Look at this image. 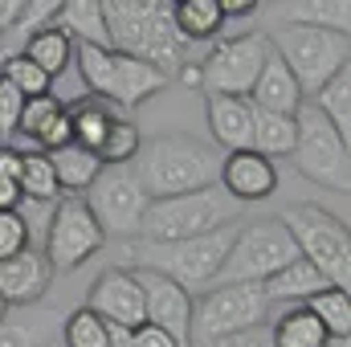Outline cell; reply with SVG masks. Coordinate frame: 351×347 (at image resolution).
I'll return each mask as SVG.
<instances>
[{
	"label": "cell",
	"instance_id": "obj_36",
	"mask_svg": "<svg viewBox=\"0 0 351 347\" xmlns=\"http://www.w3.org/2000/svg\"><path fill=\"white\" fill-rule=\"evenodd\" d=\"M29 221H25V213H0V261L12 258V254H21V250H29Z\"/></svg>",
	"mask_w": 351,
	"mask_h": 347
},
{
	"label": "cell",
	"instance_id": "obj_6",
	"mask_svg": "<svg viewBox=\"0 0 351 347\" xmlns=\"http://www.w3.org/2000/svg\"><path fill=\"white\" fill-rule=\"evenodd\" d=\"M233 237H237V229L225 225L217 233L188 237V241H164V246L160 241H139V246H131V261H135V270L164 274V278H172L176 286L188 290V286H204V282L217 278V270H221V261L229 254Z\"/></svg>",
	"mask_w": 351,
	"mask_h": 347
},
{
	"label": "cell",
	"instance_id": "obj_17",
	"mask_svg": "<svg viewBox=\"0 0 351 347\" xmlns=\"http://www.w3.org/2000/svg\"><path fill=\"white\" fill-rule=\"evenodd\" d=\"M53 282V265L41 254V246H29L21 254L0 261V298L4 307H29L37 302Z\"/></svg>",
	"mask_w": 351,
	"mask_h": 347
},
{
	"label": "cell",
	"instance_id": "obj_4",
	"mask_svg": "<svg viewBox=\"0 0 351 347\" xmlns=\"http://www.w3.org/2000/svg\"><path fill=\"white\" fill-rule=\"evenodd\" d=\"M269 49L282 58L290 78L298 82L302 98L319 94L339 70L351 66V41L331 29H306V25H278L269 33Z\"/></svg>",
	"mask_w": 351,
	"mask_h": 347
},
{
	"label": "cell",
	"instance_id": "obj_31",
	"mask_svg": "<svg viewBox=\"0 0 351 347\" xmlns=\"http://www.w3.org/2000/svg\"><path fill=\"white\" fill-rule=\"evenodd\" d=\"M16 184H21V196H25V200H37V204H49V200L62 196L58 176L49 168V156H45V152H25V156H21V176H16Z\"/></svg>",
	"mask_w": 351,
	"mask_h": 347
},
{
	"label": "cell",
	"instance_id": "obj_33",
	"mask_svg": "<svg viewBox=\"0 0 351 347\" xmlns=\"http://www.w3.org/2000/svg\"><path fill=\"white\" fill-rule=\"evenodd\" d=\"M66 115V106L53 98V94H41V98H25V110H21V123H16V135L29 139L33 147L41 143V135Z\"/></svg>",
	"mask_w": 351,
	"mask_h": 347
},
{
	"label": "cell",
	"instance_id": "obj_30",
	"mask_svg": "<svg viewBox=\"0 0 351 347\" xmlns=\"http://www.w3.org/2000/svg\"><path fill=\"white\" fill-rule=\"evenodd\" d=\"M250 152H258L265 160L290 156V152H294V119H290V115L254 110V143H250Z\"/></svg>",
	"mask_w": 351,
	"mask_h": 347
},
{
	"label": "cell",
	"instance_id": "obj_8",
	"mask_svg": "<svg viewBox=\"0 0 351 347\" xmlns=\"http://www.w3.org/2000/svg\"><path fill=\"white\" fill-rule=\"evenodd\" d=\"M351 143H343L335 135V127L311 106L302 102L298 115H294V168L298 176H306L311 184L319 188H331V192H351Z\"/></svg>",
	"mask_w": 351,
	"mask_h": 347
},
{
	"label": "cell",
	"instance_id": "obj_32",
	"mask_svg": "<svg viewBox=\"0 0 351 347\" xmlns=\"http://www.w3.org/2000/svg\"><path fill=\"white\" fill-rule=\"evenodd\" d=\"M139 147H143L139 127L119 115V119L106 127V139H102V147H98V160H102V168H127V164L139 156Z\"/></svg>",
	"mask_w": 351,
	"mask_h": 347
},
{
	"label": "cell",
	"instance_id": "obj_39",
	"mask_svg": "<svg viewBox=\"0 0 351 347\" xmlns=\"http://www.w3.org/2000/svg\"><path fill=\"white\" fill-rule=\"evenodd\" d=\"M200 347H274V339H269V323H262L254 331H241V335H229V339H213V344H200Z\"/></svg>",
	"mask_w": 351,
	"mask_h": 347
},
{
	"label": "cell",
	"instance_id": "obj_9",
	"mask_svg": "<svg viewBox=\"0 0 351 347\" xmlns=\"http://www.w3.org/2000/svg\"><path fill=\"white\" fill-rule=\"evenodd\" d=\"M265 315H269V302H265L258 282L213 286L200 302H192L188 339H192V347L213 344V339H229V335H241V331L262 327Z\"/></svg>",
	"mask_w": 351,
	"mask_h": 347
},
{
	"label": "cell",
	"instance_id": "obj_47",
	"mask_svg": "<svg viewBox=\"0 0 351 347\" xmlns=\"http://www.w3.org/2000/svg\"><path fill=\"white\" fill-rule=\"evenodd\" d=\"M4 315H8V307H4V298H0V323H4Z\"/></svg>",
	"mask_w": 351,
	"mask_h": 347
},
{
	"label": "cell",
	"instance_id": "obj_12",
	"mask_svg": "<svg viewBox=\"0 0 351 347\" xmlns=\"http://www.w3.org/2000/svg\"><path fill=\"white\" fill-rule=\"evenodd\" d=\"M82 204L90 208V217L98 221L102 233L131 237V233H139V221L152 200L143 196V188L135 184V176L127 168H102L98 180L82 192Z\"/></svg>",
	"mask_w": 351,
	"mask_h": 347
},
{
	"label": "cell",
	"instance_id": "obj_46",
	"mask_svg": "<svg viewBox=\"0 0 351 347\" xmlns=\"http://www.w3.org/2000/svg\"><path fill=\"white\" fill-rule=\"evenodd\" d=\"M323 347H351V344H348V339H327Z\"/></svg>",
	"mask_w": 351,
	"mask_h": 347
},
{
	"label": "cell",
	"instance_id": "obj_19",
	"mask_svg": "<svg viewBox=\"0 0 351 347\" xmlns=\"http://www.w3.org/2000/svg\"><path fill=\"white\" fill-rule=\"evenodd\" d=\"M250 102H254V110H265V115H298V106H302V90L298 82L290 78V70L282 66V58L269 49V58L262 62V74H258V82L250 90Z\"/></svg>",
	"mask_w": 351,
	"mask_h": 347
},
{
	"label": "cell",
	"instance_id": "obj_22",
	"mask_svg": "<svg viewBox=\"0 0 351 347\" xmlns=\"http://www.w3.org/2000/svg\"><path fill=\"white\" fill-rule=\"evenodd\" d=\"M25 58H29V62L53 82L58 74L70 70V62H74V41H70L58 25H45V29L29 33V41H25Z\"/></svg>",
	"mask_w": 351,
	"mask_h": 347
},
{
	"label": "cell",
	"instance_id": "obj_20",
	"mask_svg": "<svg viewBox=\"0 0 351 347\" xmlns=\"http://www.w3.org/2000/svg\"><path fill=\"white\" fill-rule=\"evenodd\" d=\"M331 282L311 265V261H302V258H294L290 265H282L278 274H269L262 282V294H265V302H306L311 294H319V290H327Z\"/></svg>",
	"mask_w": 351,
	"mask_h": 347
},
{
	"label": "cell",
	"instance_id": "obj_34",
	"mask_svg": "<svg viewBox=\"0 0 351 347\" xmlns=\"http://www.w3.org/2000/svg\"><path fill=\"white\" fill-rule=\"evenodd\" d=\"M0 82H8L12 90H21L25 98H41V94H53V82L25 58V53H8L0 62Z\"/></svg>",
	"mask_w": 351,
	"mask_h": 347
},
{
	"label": "cell",
	"instance_id": "obj_10",
	"mask_svg": "<svg viewBox=\"0 0 351 347\" xmlns=\"http://www.w3.org/2000/svg\"><path fill=\"white\" fill-rule=\"evenodd\" d=\"M294 258H298V250H294L290 233L282 229V221H258L250 229H237L213 286H233V282H258L262 286L269 274H278Z\"/></svg>",
	"mask_w": 351,
	"mask_h": 347
},
{
	"label": "cell",
	"instance_id": "obj_2",
	"mask_svg": "<svg viewBox=\"0 0 351 347\" xmlns=\"http://www.w3.org/2000/svg\"><path fill=\"white\" fill-rule=\"evenodd\" d=\"M106 37L114 53L139 58L172 78L184 62V41L172 25L168 0H106L102 4Z\"/></svg>",
	"mask_w": 351,
	"mask_h": 347
},
{
	"label": "cell",
	"instance_id": "obj_43",
	"mask_svg": "<svg viewBox=\"0 0 351 347\" xmlns=\"http://www.w3.org/2000/svg\"><path fill=\"white\" fill-rule=\"evenodd\" d=\"M21 8H25L21 0H0V37L21 25Z\"/></svg>",
	"mask_w": 351,
	"mask_h": 347
},
{
	"label": "cell",
	"instance_id": "obj_14",
	"mask_svg": "<svg viewBox=\"0 0 351 347\" xmlns=\"http://www.w3.org/2000/svg\"><path fill=\"white\" fill-rule=\"evenodd\" d=\"M139 290H143V319L152 327H160L164 335H172L176 347H192L188 327H192V294L184 286H176L172 278L152 274V270H131Z\"/></svg>",
	"mask_w": 351,
	"mask_h": 347
},
{
	"label": "cell",
	"instance_id": "obj_11",
	"mask_svg": "<svg viewBox=\"0 0 351 347\" xmlns=\"http://www.w3.org/2000/svg\"><path fill=\"white\" fill-rule=\"evenodd\" d=\"M269 58V37L265 33H241L225 37L213 45V53L200 62V86L208 94H233L250 98V90L262 74V62Z\"/></svg>",
	"mask_w": 351,
	"mask_h": 347
},
{
	"label": "cell",
	"instance_id": "obj_42",
	"mask_svg": "<svg viewBox=\"0 0 351 347\" xmlns=\"http://www.w3.org/2000/svg\"><path fill=\"white\" fill-rule=\"evenodd\" d=\"M25 196H21V184L12 180H0V213H21Z\"/></svg>",
	"mask_w": 351,
	"mask_h": 347
},
{
	"label": "cell",
	"instance_id": "obj_45",
	"mask_svg": "<svg viewBox=\"0 0 351 347\" xmlns=\"http://www.w3.org/2000/svg\"><path fill=\"white\" fill-rule=\"evenodd\" d=\"M180 82H184V86H200V66H196V62H180Z\"/></svg>",
	"mask_w": 351,
	"mask_h": 347
},
{
	"label": "cell",
	"instance_id": "obj_44",
	"mask_svg": "<svg viewBox=\"0 0 351 347\" xmlns=\"http://www.w3.org/2000/svg\"><path fill=\"white\" fill-rule=\"evenodd\" d=\"M221 4V16L225 21H233V16H250V12H258V0H217Z\"/></svg>",
	"mask_w": 351,
	"mask_h": 347
},
{
	"label": "cell",
	"instance_id": "obj_24",
	"mask_svg": "<svg viewBox=\"0 0 351 347\" xmlns=\"http://www.w3.org/2000/svg\"><path fill=\"white\" fill-rule=\"evenodd\" d=\"M66 115H70L74 147H82V152H90V156H98V147H102V139H106V127L119 119V115H114V106H110V102H102V98L74 102V106H66Z\"/></svg>",
	"mask_w": 351,
	"mask_h": 347
},
{
	"label": "cell",
	"instance_id": "obj_15",
	"mask_svg": "<svg viewBox=\"0 0 351 347\" xmlns=\"http://www.w3.org/2000/svg\"><path fill=\"white\" fill-rule=\"evenodd\" d=\"M86 307L106 323V327L131 331V327H143V323H147V319H143V290H139L135 274L123 270V265H110V270H102V274L94 278Z\"/></svg>",
	"mask_w": 351,
	"mask_h": 347
},
{
	"label": "cell",
	"instance_id": "obj_27",
	"mask_svg": "<svg viewBox=\"0 0 351 347\" xmlns=\"http://www.w3.org/2000/svg\"><path fill=\"white\" fill-rule=\"evenodd\" d=\"M269 339H274V347H323L327 344V331H323L319 319L298 302V307L282 311V315L269 323Z\"/></svg>",
	"mask_w": 351,
	"mask_h": 347
},
{
	"label": "cell",
	"instance_id": "obj_35",
	"mask_svg": "<svg viewBox=\"0 0 351 347\" xmlns=\"http://www.w3.org/2000/svg\"><path fill=\"white\" fill-rule=\"evenodd\" d=\"M62 339H66V347H110V327H106L90 307H78V311L66 319Z\"/></svg>",
	"mask_w": 351,
	"mask_h": 347
},
{
	"label": "cell",
	"instance_id": "obj_23",
	"mask_svg": "<svg viewBox=\"0 0 351 347\" xmlns=\"http://www.w3.org/2000/svg\"><path fill=\"white\" fill-rule=\"evenodd\" d=\"M286 25H306V29H331V33H351V4L348 0H294L278 8Z\"/></svg>",
	"mask_w": 351,
	"mask_h": 347
},
{
	"label": "cell",
	"instance_id": "obj_41",
	"mask_svg": "<svg viewBox=\"0 0 351 347\" xmlns=\"http://www.w3.org/2000/svg\"><path fill=\"white\" fill-rule=\"evenodd\" d=\"M21 156H25L21 147H8V143L0 147V180H12V184H16V176H21Z\"/></svg>",
	"mask_w": 351,
	"mask_h": 347
},
{
	"label": "cell",
	"instance_id": "obj_13",
	"mask_svg": "<svg viewBox=\"0 0 351 347\" xmlns=\"http://www.w3.org/2000/svg\"><path fill=\"white\" fill-rule=\"evenodd\" d=\"M106 233L98 229V221L90 217V208L82 204V196H62L53 217H49V233H45V258L58 270H78L82 261H90L102 250Z\"/></svg>",
	"mask_w": 351,
	"mask_h": 347
},
{
	"label": "cell",
	"instance_id": "obj_7",
	"mask_svg": "<svg viewBox=\"0 0 351 347\" xmlns=\"http://www.w3.org/2000/svg\"><path fill=\"white\" fill-rule=\"evenodd\" d=\"M74 62H78V74L90 86V94L102 102H114V106H135L168 86V74H160L156 66H147L139 58L114 53V49L74 45Z\"/></svg>",
	"mask_w": 351,
	"mask_h": 347
},
{
	"label": "cell",
	"instance_id": "obj_3",
	"mask_svg": "<svg viewBox=\"0 0 351 347\" xmlns=\"http://www.w3.org/2000/svg\"><path fill=\"white\" fill-rule=\"evenodd\" d=\"M233 217H241V204L229 200L221 192V184H208L200 192H184L168 200H152L143 221H139V237L143 241H188V237H204L225 229Z\"/></svg>",
	"mask_w": 351,
	"mask_h": 347
},
{
	"label": "cell",
	"instance_id": "obj_29",
	"mask_svg": "<svg viewBox=\"0 0 351 347\" xmlns=\"http://www.w3.org/2000/svg\"><path fill=\"white\" fill-rule=\"evenodd\" d=\"M302 307L319 319V327L327 331V339H348V335H351V294H348V290L327 286V290L311 294Z\"/></svg>",
	"mask_w": 351,
	"mask_h": 347
},
{
	"label": "cell",
	"instance_id": "obj_21",
	"mask_svg": "<svg viewBox=\"0 0 351 347\" xmlns=\"http://www.w3.org/2000/svg\"><path fill=\"white\" fill-rule=\"evenodd\" d=\"M74 45H94V49H110V37H106V21H102V0H70L58 8V21H53Z\"/></svg>",
	"mask_w": 351,
	"mask_h": 347
},
{
	"label": "cell",
	"instance_id": "obj_28",
	"mask_svg": "<svg viewBox=\"0 0 351 347\" xmlns=\"http://www.w3.org/2000/svg\"><path fill=\"white\" fill-rule=\"evenodd\" d=\"M311 106L335 127V135H339L343 143H351V66L348 70H339L327 86L319 90Z\"/></svg>",
	"mask_w": 351,
	"mask_h": 347
},
{
	"label": "cell",
	"instance_id": "obj_38",
	"mask_svg": "<svg viewBox=\"0 0 351 347\" xmlns=\"http://www.w3.org/2000/svg\"><path fill=\"white\" fill-rule=\"evenodd\" d=\"M21 110H25V94H21V90H12L8 82H0V139L16 135Z\"/></svg>",
	"mask_w": 351,
	"mask_h": 347
},
{
	"label": "cell",
	"instance_id": "obj_37",
	"mask_svg": "<svg viewBox=\"0 0 351 347\" xmlns=\"http://www.w3.org/2000/svg\"><path fill=\"white\" fill-rule=\"evenodd\" d=\"M110 347H176V344H172V335H164L160 327L143 323V327H131V331L110 327Z\"/></svg>",
	"mask_w": 351,
	"mask_h": 347
},
{
	"label": "cell",
	"instance_id": "obj_5",
	"mask_svg": "<svg viewBox=\"0 0 351 347\" xmlns=\"http://www.w3.org/2000/svg\"><path fill=\"white\" fill-rule=\"evenodd\" d=\"M278 221L290 233L298 258L311 261L335 290H348V282H351V233L335 213H327L319 204H290Z\"/></svg>",
	"mask_w": 351,
	"mask_h": 347
},
{
	"label": "cell",
	"instance_id": "obj_18",
	"mask_svg": "<svg viewBox=\"0 0 351 347\" xmlns=\"http://www.w3.org/2000/svg\"><path fill=\"white\" fill-rule=\"evenodd\" d=\"M208 131L225 156L250 152L254 143V102L233 94H208Z\"/></svg>",
	"mask_w": 351,
	"mask_h": 347
},
{
	"label": "cell",
	"instance_id": "obj_16",
	"mask_svg": "<svg viewBox=\"0 0 351 347\" xmlns=\"http://www.w3.org/2000/svg\"><path fill=\"white\" fill-rule=\"evenodd\" d=\"M217 184L229 200L254 204V200H265L278 192V168H274V160H265L258 152H233V156H221Z\"/></svg>",
	"mask_w": 351,
	"mask_h": 347
},
{
	"label": "cell",
	"instance_id": "obj_26",
	"mask_svg": "<svg viewBox=\"0 0 351 347\" xmlns=\"http://www.w3.org/2000/svg\"><path fill=\"white\" fill-rule=\"evenodd\" d=\"M172 25L180 33V41H208L221 33L225 16H221V4L217 0H176L172 4Z\"/></svg>",
	"mask_w": 351,
	"mask_h": 347
},
{
	"label": "cell",
	"instance_id": "obj_40",
	"mask_svg": "<svg viewBox=\"0 0 351 347\" xmlns=\"http://www.w3.org/2000/svg\"><path fill=\"white\" fill-rule=\"evenodd\" d=\"M0 347H37V331L25 323H0Z\"/></svg>",
	"mask_w": 351,
	"mask_h": 347
},
{
	"label": "cell",
	"instance_id": "obj_25",
	"mask_svg": "<svg viewBox=\"0 0 351 347\" xmlns=\"http://www.w3.org/2000/svg\"><path fill=\"white\" fill-rule=\"evenodd\" d=\"M49 168H53V176H58V188H62L66 196H82L90 184L98 180V172H102V160L70 143V147H62V152H49Z\"/></svg>",
	"mask_w": 351,
	"mask_h": 347
},
{
	"label": "cell",
	"instance_id": "obj_1",
	"mask_svg": "<svg viewBox=\"0 0 351 347\" xmlns=\"http://www.w3.org/2000/svg\"><path fill=\"white\" fill-rule=\"evenodd\" d=\"M127 172L135 176V184L143 188L147 200H168V196L200 192V188L217 184L221 156L192 135H156V139H143V147L127 164Z\"/></svg>",
	"mask_w": 351,
	"mask_h": 347
}]
</instances>
